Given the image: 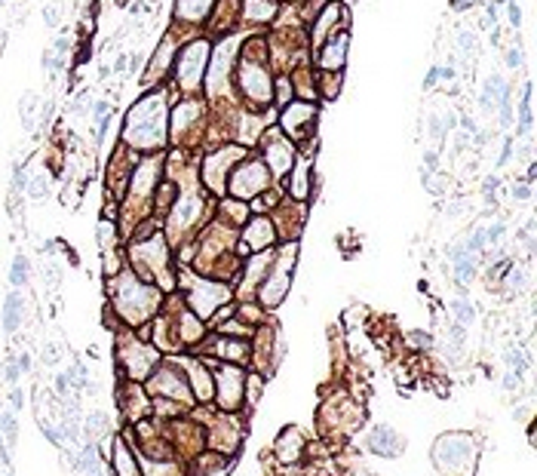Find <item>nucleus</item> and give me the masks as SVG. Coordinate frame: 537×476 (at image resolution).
Instances as JSON below:
<instances>
[{
    "label": "nucleus",
    "mask_w": 537,
    "mask_h": 476,
    "mask_svg": "<svg viewBox=\"0 0 537 476\" xmlns=\"http://www.w3.org/2000/svg\"><path fill=\"white\" fill-rule=\"evenodd\" d=\"M107 289H111V301L126 326H145L163 307V289L141 280L132 267H120L117 273H111Z\"/></svg>",
    "instance_id": "obj_1"
},
{
    "label": "nucleus",
    "mask_w": 537,
    "mask_h": 476,
    "mask_svg": "<svg viewBox=\"0 0 537 476\" xmlns=\"http://www.w3.org/2000/svg\"><path fill=\"white\" fill-rule=\"evenodd\" d=\"M166 144V99L163 93L145 96L132 105L123 126V148L157 151Z\"/></svg>",
    "instance_id": "obj_2"
},
{
    "label": "nucleus",
    "mask_w": 537,
    "mask_h": 476,
    "mask_svg": "<svg viewBox=\"0 0 537 476\" xmlns=\"http://www.w3.org/2000/svg\"><path fill=\"white\" fill-rule=\"evenodd\" d=\"M240 49H243V62L237 65V86L246 96V102L261 111V108L273 105V74L267 68L264 40H246Z\"/></svg>",
    "instance_id": "obj_3"
},
{
    "label": "nucleus",
    "mask_w": 537,
    "mask_h": 476,
    "mask_svg": "<svg viewBox=\"0 0 537 476\" xmlns=\"http://www.w3.org/2000/svg\"><path fill=\"white\" fill-rule=\"evenodd\" d=\"M430 461H433L436 476H476L479 439L463 430L442 433L430 449Z\"/></svg>",
    "instance_id": "obj_4"
},
{
    "label": "nucleus",
    "mask_w": 537,
    "mask_h": 476,
    "mask_svg": "<svg viewBox=\"0 0 537 476\" xmlns=\"http://www.w3.org/2000/svg\"><path fill=\"white\" fill-rule=\"evenodd\" d=\"M295 261H298V240H285L282 246H273V261H270V267H267L264 280L255 292L264 310H273L285 298V292L292 289Z\"/></svg>",
    "instance_id": "obj_5"
},
{
    "label": "nucleus",
    "mask_w": 537,
    "mask_h": 476,
    "mask_svg": "<svg viewBox=\"0 0 537 476\" xmlns=\"http://www.w3.org/2000/svg\"><path fill=\"white\" fill-rule=\"evenodd\" d=\"M209 43L206 40H190L187 46H181L175 52V62H172V80L178 83L184 96L200 93L203 77H206V65H209Z\"/></svg>",
    "instance_id": "obj_6"
},
{
    "label": "nucleus",
    "mask_w": 537,
    "mask_h": 476,
    "mask_svg": "<svg viewBox=\"0 0 537 476\" xmlns=\"http://www.w3.org/2000/svg\"><path fill=\"white\" fill-rule=\"evenodd\" d=\"M273 185V178H270V172H267V166L261 160H243L240 166H234L230 169V175H227V185H224V191L234 197V200H243V203H249V200H255L261 191H267Z\"/></svg>",
    "instance_id": "obj_7"
},
{
    "label": "nucleus",
    "mask_w": 537,
    "mask_h": 476,
    "mask_svg": "<svg viewBox=\"0 0 537 476\" xmlns=\"http://www.w3.org/2000/svg\"><path fill=\"white\" fill-rule=\"evenodd\" d=\"M187 310L190 314H196L200 320H209L215 317L224 304H230V298H234V292L227 289V283L221 280H200L193 289H187Z\"/></svg>",
    "instance_id": "obj_8"
},
{
    "label": "nucleus",
    "mask_w": 537,
    "mask_h": 476,
    "mask_svg": "<svg viewBox=\"0 0 537 476\" xmlns=\"http://www.w3.org/2000/svg\"><path fill=\"white\" fill-rule=\"evenodd\" d=\"M126 338V344H117V359H120V365H123V372H126L129 378H148L157 365H160V354H157V347L154 344H145V341H138V338H132V335H123Z\"/></svg>",
    "instance_id": "obj_9"
},
{
    "label": "nucleus",
    "mask_w": 537,
    "mask_h": 476,
    "mask_svg": "<svg viewBox=\"0 0 537 476\" xmlns=\"http://www.w3.org/2000/svg\"><path fill=\"white\" fill-rule=\"evenodd\" d=\"M279 126L289 132L292 144L313 141V132H316V105L313 102H289L282 108Z\"/></svg>",
    "instance_id": "obj_10"
},
{
    "label": "nucleus",
    "mask_w": 537,
    "mask_h": 476,
    "mask_svg": "<svg viewBox=\"0 0 537 476\" xmlns=\"http://www.w3.org/2000/svg\"><path fill=\"white\" fill-rule=\"evenodd\" d=\"M261 141H264V160H261V163L267 166L270 178L276 181V178H282V175H289L292 163L298 160V144H292L289 138H282L276 129H264Z\"/></svg>",
    "instance_id": "obj_11"
},
{
    "label": "nucleus",
    "mask_w": 537,
    "mask_h": 476,
    "mask_svg": "<svg viewBox=\"0 0 537 476\" xmlns=\"http://www.w3.org/2000/svg\"><path fill=\"white\" fill-rule=\"evenodd\" d=\"M237 249L240 255H255V252H267L279 243L276 237V228L270 222V215H249V222L240 228V237H237Z\"/></svg>",
    "instance_id": "obj_12"
},
{
    "label": "nucleus",
    "mask_w": 537,
    "mask_h": 476,
    "mask_svg": "<svg viewBox=\"0 0 537 476\" xmlns=\"http://www.w3.org/2000/svg\"><path fill=\"white\" fill-rule=\"evenodd\" d=\"M243 369L234 362H221L215 365V375H212V384H215V399L224 412H237L240 402H243Z\"/></svg>",
    "instance_id": "obj_13"
},
{
    "label": "nucleus",
    "mask_w": 537,
    "mask_h": 476,
    "mask_svg": "<svg viewBox=\"0 0 537 476\" xmlns=\"http://www.w3.org/2000/svg\"><path fill=\"white\" fill-rule=\"evenodd\" d=\"M347 52H350V31H335L322 46H316V68L322 74H341L347 68Z\"/></svg>",
    "instance_id": "obj_14"
},
{
    "label": "nucleus",
    "mask_w": 537,
    "mask_h": 476,
    "mask_svg": "<svg viewBox=\"0 0 537 476\" xmlns=\"http://www.w3.org/2000/svg\"><path fill=\"white\" fill-rule=\"evenodd\" d=\"M243 151L240 148H234V144H227V148H221V151H215L209 160H206V166L200 169V181H203V188L206 191H212V194H224V185H227V175H230V169L234 166H227L234 157H240Z\"/></svg>",
    "instance_id": "obj_15"
},
{
    "label": "nucleus",
    "mask_w": 537,
    "mask_h": 476,
    "mask_svg": "<svg viewBox=\"0 0 537 476\" xmlns=\"http://www.w3.org/2000/svg\"><path fill=\"white\" fill-rule=\"evenodd\" d=\"M362 446H365V452L378 455V458H399L405 452V436L399 430H393L390 424H371Z\"/></svg>",
    "instance_id": "obj_16"
},
{
    "label": "nucleus",
    "mask_w": 537,
    "mask_h": 476,
    "mask_svg": "<svg viewBox=\"0 0 537 476\" xmlns=\"http://www.w3.org/2000/svg\"><path fill=\"white\" fill-rule=\"evenodd\" d=\"M304 212H307V203H298V200H289V203H279L270 215V222L276 228V237L285 240H298V234L304 228Z\"/></svg>",
    "instance_id": "obj_17"
},
{
    "label": "nucleus",
    "mask_w": 537,
    "mask_h": 476,
    "mask_svg": "<svg viewBox=\"0 0 537 476\" xmlns=\"http://www.w3.org/2000/svg\"><path fill=\"white\" fill-rule=\"evenodd\" d=\"M209 443H212V449L218 452V455H230V452H237V446H240V436H243V430L237 427V418H234V412H224L218 421H215V427L209 430Z\"/></svg>",
    "instance_id": "obj_18"
},
{
    "label": "nucleus",
    "mask_w": 537,
    "mask_h": 476,
    "mask_svg": "<svg viewBox=\"0 0 537 476\" xmlns=\"http://www.w3.org/2000/svg\"><path fill=\"white\" fill-rule=\"evenodd\" d=\"M344 9L338 6V3H326V6H319V12H316V19H313V31H310V46L316 49V46H322L329 37H332V31L338 28V31H344Z\"/></svg>",
    "instance_id": "obj_19"
},
{
    "label": "nucleus",
    "mask_w": 537,
    "mask_h": 476,
    "mask_svg": "<svg viewBox=\"0 0 537 476\" xmlns=\"http://www.w3.org/2000/svg\"><path fill=\"white\" fill-rule=\"evenodd\" d=\"M289 197L298 203H307L313 197V166L307 157H298L289 169Z\"/></svg>",
    "instance_id": "obj_20"
},
{
    "label": "nucleus",
    "mask_w": 537,
    "mask_h": 476,
    "mask_svg": "<svg viewBox=\"0 0 537 476\" xmlns=\"http://www.w3.org/2000/svg\"><path fill=\"white\" fill-rule=\"evenodd\" d=\"M212 354L218 362H234V365H249V338H212Z\"/></svg>",
    "instance_id": "obj_21"
},
{
    "label": "nucleus",
    "mask_w": 537,
    "mask_h": 476,
    "mask_svg": "<svg viewBox=\"0 0 537 476\" xmlns=\"http://www.w3.org/2000/svg\"><path fill=\"white\" fill-rule=\"evenodd\" d=\"M273 455H276V461L285 464V467L298 464L301 455H304V436H301V430L298 427H285L279 433V439L273 443Z\"/></svg>",
    "instance_id": "obj_22"
},
{
    "label": "nucleus",
    "mask_w": 537,
    "mask_h": 476,
    "mask_svg": "<svg viewBox=\"0 0 537 476\" xmlns=\"http://www.w3.org/2000/svg\"><path fill=\"white\" fill-rule=\"evenodd\" d=\"M184 372L190 375V396L196 402H209L215 396V384H212V372L209 365L196 362V359H184Z\"/></svg>",
    "instance_id": "obj_23"
},
{
    "label": "nucleus",
    "mask_w": 537,
    "mask_h": 476,
    "mask_svg": "<svg viewBox=\"0 0 537 476\" xmlns=\"http://www.w3.org/2000/svg\"><path fill=\"white\" fill-rule=\"evenodd\" d=\"M200 117H203V105L196 102V99H181L175 108H172V135L178 138V135H184L190 126H196L200 123Z\"/></svg>",
    "instance_id": "obj_24"
},
{
    "label": "nucleus",
    "mask_w": 537,
    "mask_h": 476,
    "mask_svg": "<svg viewBox=\"0 0 537 476\" xmlns=\"http://www.w3.org/2000/svg\"><path fill=\"white\" fill-rule=\"evenodd\" d=\"M114 473L117 476H141V464L135 461L132 446L123 436L114 439Z\"/></svg>",
    "instance_id": "obj_25"
},
{
    "label": "nucleus",
    "mask_w": 537,
    "mask_h": 476,
    "mask_svg": "<svg viewBox=\"0 0 537 476\" xmlns=\"http://www.w3.org/2000/svg\"><path fill=\"white\" fill-rule=\"evenodd\" d=\"M25 301H22V292L19 289H12L9 295L3 298V317H0V323H3V332H19V326H22V320H25Z\"/></svg>",
    "instance_id": "obj_26"
},
{
    "label": "nucleus",
    "mask_w": 537,
    "mask_h": 476,
    "mask_svg": "<svg viewBox=\"0 0 537 476\" xmlns=\"http://www.w3.org/2000/svg\"><path fill=\"white\" fill-rule=\"evenodd\" d=\"M479 261H482V258H476V255H463V258L451 261V280H454V286L460 289V295H463L467 286L479 277Z\"/></svg>",
    "instance_id": "obj_27"
},
{
    "label": "nucleus",
    "mask_w": 537,
    "mask_h": 476,
    "mask_svg": "<svg viewBox=\"0 0 537 476\" xmlns=\"http://www.w3.org/2000/svg\"><path fill=\"white\" fill-rule=\"evenodd\" d=\"M261 135H264V120L258 117V114H243V117H237V141L240 144H258L261 141Z\"/></svg>",
    "instance_id": "obj_28"
},
{
    "label": "nucleus",
    "mask_w": 537,
    "mask_h": 476,
    "mask_svg": "<svg viewBox=\"0 0 537 476\" xmlns=\"http://www.w3.org/2000/svg\"><path fill=\"white\" fill-rule=\"evenodd\" d=\"M230 470V458H224V455H200L193 461V467H190V476H224Z\"/></svg>",
    "instance_id": "obj_29"
},
{
    "label": "nucleus",
    "mask_w": 537,
    "mask_h": 476,
    "mask_svg": "<svg viewBox=\"0 0 537 476\" xmlns=\"http://www.w3.org/2000/svg\"><path fill=\"white\" fill-rule=\"evenodd\" d=\"M276 15V0H243V9H240V19L246 22H270Z\"/></svg>",
    "instance_id": "obj_30"
},
{
    "label": "nucleus",
    "mask_w": 537,
    "mask_h": 476,
    "mask_svg": "<svg viewBox=\"0 0 537 476\" xmlns=\"http://www.w3.org/2000/svg\"><path fill=\"white\" fill-rule=\"evenodd\" d=\"M249 203H243V200H234V197H224V203H221V222H224V228H243L246 222H249Z\"/></svg>",
    "instance_id": "obj_31"
},
{
    "label": "nucleus",
    "mask_w": 537,
    "mask_h": 476,
    "mask_svg": "<svg viewBox=\"0 0 537 476\" xmlns=\"http://www.w3.org/2000/svg\"><path fill=\"white\" fill-rule=\"evenodd\" d=\"M209 6H212V0H175V12L181 22H196V19L203 22Z\"/></svg>",
    "instance_id": "obj_32"
},
{
    "label": "nucleus",
    "mask_w": 537,
    "mask_h": 476,
    "mask_svg": "<svg viewBox=\"0 0 537 476\" xmlns=\"http://www.w3.org/2000/svg\"><path fill=\"white\" fill-rule=\"evenodd\" d=\"M451 314H454V323H460V326H473V323L479 320V307H476L467 295H457V298L451 301Z\"/></svg>",
    "instance_id": "obj_33"
},
{
    "label": "nucleus",
    "mask_w": 537,
    "mask_h": 476,
    "mask_svg": "<svg viewBox=\"0 0 537 476\" xmlns=\"http://www.w3.org/2000/svg\"><path fill=\"white\" fill-rule=\"evenodd\" d=\"M28 280H31V261H28L25 252H19L12 258V264H9V286L22 289V286H28Z\"/></svg>",
    "instance_id": "obj_34"
},
{
    "label": "nucleus",
    "mask_w": 537,
    "mask_h": 476,
    "mask_svg": "<svg viewBox=\"0 0 537 476\" xmlns=\"http://www.w3.org/2000/svg\"><path fill=\"white\" fill-rule=\"evenodd\" d=\"M37 108H40V99L34 93H25L22 102H19V117H22V126L28 132H34V126H37Z\"/></svg>",
    "instance_id": "obj_35"
},
{
    "label": "nucleus",
    "mask_w": 537,
    "mask_h": 476,
    "mask_svg": "<svg viewBox=\"0 0 537 476\" xmlns=\"http://www.w3.org/2000/svg\"><path fill=\"white\" fill-rule=\"evenodd\" d=\"M531 102H534V83L528 80V83H525V93H522V108H519V132H528L531 123H534V108H531Z\"/></svg>",
    "instance_id": "obj_36"
},
{
    "label": "nucleus",
    "mask_w": 537,
    "mask_h": 476,
    "mask_svg": "<svg viewBox=\"0 0 537 476\" xmlns=\"http://www.w3.org/2000/svg\"><path fill=\"white\" fill-rule=\"evenodd\" d=\"M460 243H463V249H467V255H476V258H482V255H485V249H488V243H485V225H476Z\"/></svg>",
    "instance_id": "obj_37"
},
{
    "label": "nucleus",
    "mask_w": 537,
    "mask_h": 476,
    "mask_svg": "<svg viewBox=\"0 0 537 476\" xmlns=\"http://www.w3.org/2000/svg\"><path fill=\"white\" fill-rule=\"evenodd\" d=\"M25 194H28L31 200H46V197H49V178H46L43 172H40V175H28Z\"/></svg>",
    "instance_id": "obj_38"
},
{
    "label": "nucleus",
    "mask_w": 537,
    "mask_h": 476,
    "mask_svg": "<svg viewBox=\"0 0 537 476\" xmlns=\"http://www.w3.org/2000/svg\"><path fill=\"white\" fill-rule=\"evenodd\" d=\"M405 344L411 347V351H433V335L427 332V329H411V332L405 335Z\"/></svg>",
    "instance_id": "obj_39"
},
{
    "label": "nucleus",
    "mask_w": 537,
    "mask_h": 476,
    "mask_svg": "<svg viewBox=\"0 0 537 476\" xmlns=\"http://www.w3.org/2000/svg\"><path fill=\"white\" fill-rule=\"evenodd\" d=\"M104 430H107V418H104L101 412H89V418H86V436H89V443H98Z\"/></svg>",
    "instance_id": "obj_40"
},
{
    "label": "nucleus",
    "mask_w": 537,
    "mask_h": 476,
    "mask_svg": "<svg viewBox=\"0 0 537 476\" xmlns=\"http://www.w3.org/2000/svg\"><path fill=\"white\" fill-rule=\"evenodd\" d=\"M504 234H507V222H504V218H497V222H491L485 228V243L488 246H500V243H504Z\"/></svg>",
    "instance_id": "obj_41"
},
{
    "label": "nucleus",
    "mask_w": 537,
    "mask_h": 476,
    "mask_svg": "<svg viewBox=\"0 0 537 476\" xmlns=\"http://www.w3.org/2000/svg\"><path fill=\"white\" fill-rule=\"evenodd\" d=\"M457 49L463 52V56H470V52H476V31L460 28V31H457Z\"/></svg>",
    "instance_id": "obj_42"
},
{
    "label": "nucleus",
    "mask_w": 537,
    "mask_h": 476,
    "mask_svg": "<svg viewBox=\"0 0 537 476\" xmlns=\"http://www.w3.org/2000/svg\"><path fill=\"white\" fill-rule=\"evenodd\" d=\"M43 25L46 28H59L62 25V3H46L43 6Z\"/></svg>",
    "instance_id": "obj_43"
},
{
    "label": "nucleus",
    "mask_w": 537,
    "mask_h": 476,
    "mask_svg": "<svg viewBox=\"0 0 537 476\" xmlns=\"http://www.w3.org/2000/svg\"><path fill=\"white\" fill-rule=\"evenodd\" d=\"M273 86H276V105H282V108H285V105L292 102V83L285 80V77H279Z\"/></svg>",
    "instance_id": "obj_44"
},
{
    "label": "nucleus",
    "mask_w": 537,
    "mask_h": 476,
    "mask_svg": "<svg viewBox=\"0 0 537 476\" xmlns=\"http://www.w3.org/2000/svg\"><path fill=\"white\" fill-rule=\"evenodd\" d=\"M427 129H430V135H433L436 141H445V135H448L442 129V114H430L427 117Z\"/></svg>",
    "instance_id": "obj_45"
},
{
    "label": "nucleus",
    "mask_w": 537,
    "mask_h": 476,
    "mask_svg": "<svg viewBox=\"0 0 537 476\" xmlns=\"http://www.w3.org/2000/svg\"><path fill=\"white\" fill-rule=\"evenodd\" d=\"M3 378H6L9 387H15V384H19L22 369H19V362H15V359H6V365H3Z\"/></svg>",
    "instance_id": "obj_46"
},
{
    "label": "nucleus",
    "mask_w": 537,
    "mask_h": 476,
    "mask_svg": "<svg viewBox=\"0 0 537 476\" xmlns=\"http://www.w3.org/2000/svg\"><path fill=\"white\" fill-rule=\"evenodd\" d=\"M507 15H510L507 22H510L513 28H519V25H522V9H519V3H516V0H510V3H507Z\"/></svg>",
    "instance_id": "obj_47"
},
{
    "label": "nucleus",
    "mask_w": 537,
    "mask_h": 476,
    "mask_svg": "<svg viewBox=\"0 0 537 476\" xmlns=\"http://www.w3.org/2000/svg\"><path fill=\"white\" fill-rule=\"evenodd\" d=\"M519 65H522V49H519V46H510V49H507V68L519 71Z\"/></svg>",
    "instance_id": "obj_48"
},
{
    "label": "nucleus",
    "mask_w": 537,
    "mask_h": 476,
    "mask_svg": "<svg viewBox=\"0 0 537 476\" xmlns=\"http://www.w3.org/2000/svg\"><path fill=\"white\" fill-rule=\"evenodd\" d=\"M89 105H92V99H89V93L83 89V93L77 96V102H74V114H86V111H89Z\"/></svg>",
    "instance_id": "obj_49"
},
{
    "label": "nucleus",
    "mask_w": 537,
    "mask_h": 476,
    "mask_svg": "<svg viewBox=\"0 0 537 476\" xmlns=\"http://www.w3.org/2000/svg\"><path fill=\"white\" fill-rule=\"evenodd\" d=\"M424 163L427 172H439V151H424Z\"/></svg>",
    "instance_id": "obj_50"
},
{
    "label": "nucleus",
    "mask_w": 537,
    "mask_h": 476,
    "mask_svg": "<svg viewBox=\"0 0 537 476\" xmlns=\"http://www.w3.org/2000/svg\"><path fill=\"white\" fill-rule=\"evenodd\" d=\"M9 406H12V412H19V409L25 406V396H22V387H19V384H15L12 393H9Z\"/></svg>",
    "instance_id": "obj_51"
},
{
    "label": "nucleus",
    "mask_w": 537,
    "mask_h": 476,
    "mask_svg": "<svg viewBox=\"0 0 537 476\" xmlns=\"http://www.w3.org/2000/svg\"><path fill=\"white\" fill-rule=\"evenodd\" d=\"M436 83H439V65H433V68L427 71V77H424V89L430 93V89H433Z\"/></svg>",
    "instance_id": "obj_52"
},
{
    "label": "nucleus",
    "mask_w": 537,
    "mask_h": 476,
    "mask_svg": "<svg viewBox=\"0 0 537 476\" xmlns=\"http://www.w3.org/2000/svg\"><path fill=\"white\" fill-rule=\"evenodd\" d=\"M510 157H513V138H504V151H500V157H497V166H507Z\"/></svg>",
    "instance_id": "obj_53"
},
{
    "label": "nucleus",
    "mask_w": 537,
    "mask_h": 476,
    "mask_svg": "<svg viewBox=\"0 0 537 476\" xmlns=\"http://www.w3.org/2000/svg\"><path fill=\"white\" fill-rule=\"evenodd\" d=\"M56 393L59 396H68L71 393V381H68V375L62 372V375H56Z\"/></svg>",
    "instance_id": "obj_54"
},
{
    "label": "nucleus",
    "mask_w": 537,
    "mask_h": 476,
    "mask_svg": "<svg viewBox=\"0 0 537 476\" xmlns=\"http://www.w3.org/2000/svg\"><path fill=\"white\" fill-rule=\"evenodd\" d=\"M513 200H531V185H513Z\"/></svg>",
    "instance_id": "obj_55"
},
{
    "label": "nucleus",
    "mask_w": 537,
    "mask_h": 476,
    "mask_svg": "<svg viewBox=\"0 0 537 476\" xmlns=\"http://www.w3.org/2000/svg\"><path fill=\"white\" fill-rule=\"evenodd\" d=\"M519 381H522V378H519L516 372H510V369H507V375H504V390H516V387H519Z\"/></svg>",
    "instance_id": "obj_56"
},
{
    "label": "nucleus",
    "mask_w": 537,
    "mask_h": 476,
    "mask_svg": "<svg viewBox=\"0 0 537 476\" xmlns=\"http://www.w3.org/2000/svg\"><path fill=\"white\" fill-rule=\"evenodd\" d=\"M15 362H19L22 375H25V372H31V354H19V359H15Z\"/></svg>",
    "instance_id": "obj_57"
},
{
    "label": "nucleus",
    "mask_w": 537,
    "mask_h": 476,
    "mask_svg": "<svg viewBox=\"0 0 537 476\" xmlns=\"http://www.w3.org/2000/svg\"><path fill=\"white\" fill-rule=\"evenodd\" d=\"M126 65H129V59H126V56H117V62H114V71H120V74H123V71H126Z\"/></svg>",
    "instance_id": "obj_58"
},
{
    "label": "nucleus",
    "mask_w": 537,
    "mask_h": 476,
    "mask_svg": "<svg viewBox=\"0 0 537 476\" xmlns=\"http://www.w3.org/2000/svg\"><path fill=\"white\" fill-rule=\"evenodd\" d=\"M473 3H476V0H451L454 9H467V6H473Z\"/></svg>",
    "instance_id": "obj_59"
},
{
    "label": "nucleus",
    "mask_w": 537,
    "mask_h": 476,
    "mask_svg": "<svg viewBox=\"0 0 537 476\" xmlns=\"http://www.w3.org/2000/svg\"><path fill=\"white\" fill-rule=\"evenodd\" d=\"M6 476H12V470H6Z\"/></svg>",
    "instance_id": "obj_60"
},
{
    "label": "nucleus",
    "mask_w": 537,
    "mask_h": 476,
    "mask_svg": "<svg viewBox=\"0 0 537 476\" xmlns=\"http://www.w3.org/2000/svg\"><path fill=\"white\" fill-rule=\"evenodd\" d=\"M0 412H3V406H0Z\"/></svg>",
    "instance_id": "obj_61"
}]
</instances>
